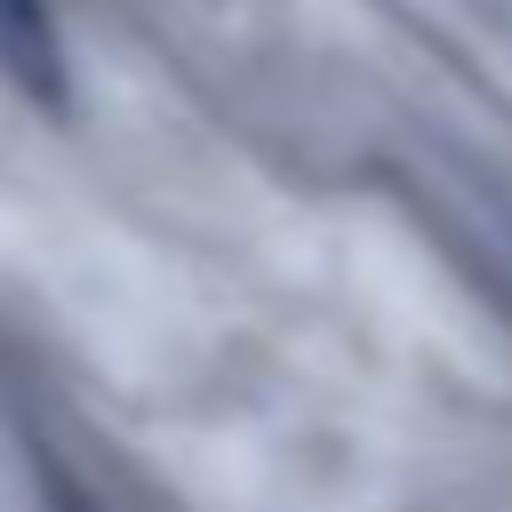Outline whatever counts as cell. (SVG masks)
I'll use <instances>...</instances> for the list:
<instances>
[{"mask_svg":"<svg viewBox=\"0 0 512 512\" xmlns=\"http://www.w3.org/2000/svg\"><path fill=\"white\" fill-rule=\"evenodd\" d=\"M0 80H8L24 104L64 112L72 64H64V32H56L48 0H0Z\"/></svg>","mask_w":512,"mask_h":512,"instance_id":"cell-1","label":"cell"}]
</instances>
